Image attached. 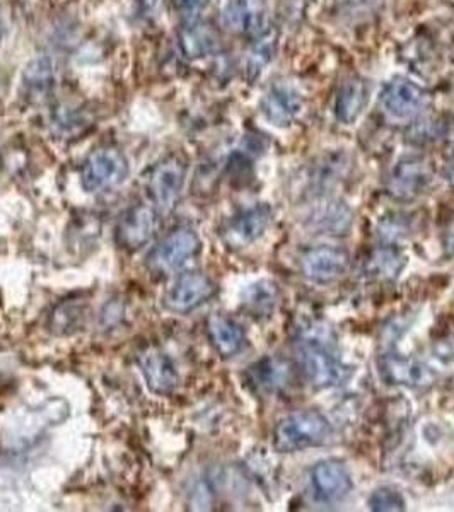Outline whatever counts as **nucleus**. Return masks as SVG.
I'll list each match as a JSON object with an SVG mask.
<instances>
[{
  "instance_id": "nucleus-9",
  "label": "nucleus",
  "mask_w": 454,
  "mask_h": 512,
  "mask_svg": "<svg viewBox=\"0 0 454 512\" xmlns=\"http://www.w3.org/2000/svg\"><path fill=\"white\" fill-rule=\"evenodd\" d=\"M349 267V251L337 246H316L304 251L299 260V268L304 277L320 286L342 279Z\"/></svg>"
},
{
  "instance_id": "nucleus-17",
  "label": "nucleus",
  "mask_w": 454,
  "mask_h": 512,
  "mask_svg": "<svg viewBox=\"0 0 454 512\" xmlns=\"http://www.w3.org/2000/svg\"><path fill=\"white\" fill-rule=\"evenodd\" d=\"M354 226V212L340 200H326L309 212L306 227L323 236H347Z\"/></svg>"
},
{
  "instance_id": "nucleus-12",
  "label": "nucleus",
  "mask_w": 454,
  "mask_h": 512,
  "mask_svg": "<svg viewBox=\"0 0 454 512\" xmlns=\"http://www.w3.org/2000/svg\"><path fill=\"white\" fill-rule=\"evenodd\" d=\"M158 210L154 205L139 204L125 210L117 224V243L127 251H137L151 241L158 227Z\"/></svg>"
},
{
  "instance_id": "nucleus-15",
  "label": "nucleus",
  "mask_w": 454,
  "mask_h": 512,
  "mask_svg": "<svg viewBox=\"0 0 454 512\" xmlns=\"http://www.w3.org/2000/svg\"><path fill=\"white\" fill-rule=\"evenodd\" d=\"M139 367L146 379L147 388L154 395H169L180 383V373L175 362L163 350L154 347L144 350L139 355Z\"/></svg>"
},
{
  "instance_id": "nucleus-6",
  "label": "nucleus",
  "mask_w": 454,
  "mask_h": 512,
  "mask_svg": "<svg viewBox=\"0 0 454 512\" xmlns=\"http://www.w3.org/2000/svg\"><path fill=\"white\" fill-rule=\"evenodd\" d=\"M434 181V168L425 158L408 156L395 164L386 183L388 193L396 200L410 202L424 195Z\"/></svg>"
},
{
  "instance_id": "nucleus-24",
  "label": "nucleus",
  "mask_w": 454,
  "mask_h": 512,
  "mask_svg": "<svg viewBox=\"0 0 454 512\" xmlns=\"http://www.w3.org/2000/svg\"><path fill=\"white\" fill-rule=\"evenodd\" d=\"M53 69L50 60L38 59L24 72V88L30 96L43 98L53 86Z\"/></svg>"
},
{
  "instance_id": "nucleus-31",
  "label": "nucleus",
  "mask_w": 454,
  "mask_h": 512,
  "mask_svg": "<svg viewBox=\"0 0 454 512\" xmlns=\"http://www.w3.org/2000/svg\"><path fill=\"white\" fill-rule=\"evenodd\" d=\"M446 176L448 180L454 185V149L449 154L448 163H446Z\"/></svg>"
},
{
  "instance_id": "nucleus-19",
  "label": "nucleus",
  "mask_w": 454,
  "mask_h": 512,
  "mask_svg": "<svg viewBox=\"0 0 454 512\" xmlns=\"http://www.w3.org/2000/svg\"><path fill=\"white\" fill-rule=\"evenodd\" d=\"M369 103V84L362 77L345 79L335 96V117L344 125H354Z\"/></svg>"
},
{
  "instance_id": "nucleus-28",
  "label": "nucleus",
  "mask_w": 454,
  "mask_h": 512,
  "mask_svg": "<svg viewBox=\"0 0 454 512\" xmlns=\"http://www.w3.org/2000/svg\"><path fill=\"white\" fill-rule=\"evenodd\" d=\"M367 506L374 512L405 511L407 502L398 490L391 487H379L369 495Z\"/></svg>"
},
{
  "instance_id": "nucleus-1",
  "label": "nucleus",
  "mask_w": 454,
  "mask_h": 512,
  "mask_svg": "<svg viewBox=\"0 0 454 512\" xmlns=\"http://www.w3.org/2000/svg\"><path fill=\"white\" fill-rule=\"evenodd\" d=\"M297 357L304 374L316 390L344 383L350 369L340 357L332 333L321 325L306 326L297 337Z\"/></svg>"
},
{
  "instance_id": "nucleus-26",
  "label": "nucleus",
  "mask_w": 454,
  "mask_h": 512,
  "mask_svg": "<svg viewBox=\"0 0 454 512\" xmlns=\"http://www.w3.org/2000/svg\"><path fill=\"white\" fill-rule=\"evenodd\" d=\"M274 53L275 36L265 31V33L258 36V40L255 41V45L251 47L250 55H248V60H246L248 76H260V72L265 70V67L274 59Z\"/></svg>"
},
{
  "instance_id": "nucleus-27",
  "label": "nucleus",
  "mask_w": 454,
  "mask_h": 512,
  "mask_svg": "<svg viewBox=\"0 0 454 512\" xmlns=\"http://www.w3.org/2000/svg\"><path fill=\"white\" fill-rule=\"evenodd\" d=\"M277 299V291L274 284H270L267 280L257 282L248 289L245 296L246 308L250 309L255 315H267L275 306Z\"/></svg>"
},
{
  "instance_id": "nucleus-5",
  "label": "nucleus",
  "mask_w": 454,
  "mask_h": 512,
  "mask_svg": "<svg viewBox=\"0 0 454 512\" xmlns=\"http://www.w3.org/2000/svg\"><path fill=\"white\" fill-rule=\"evenodd\" d=\"M202 248L198 234L190 227H178L159 241L147 255L146 267L152 274L169 275L180 270L188 260H192Z\"/></svg>"
},
{
  "instance_id": "nucleus-2",
  "label": "nucleus",
  "mask_w": 454,
  "mask_h": 512,
  "mask_svg": "<svg viewBox=\"0 0 454 512\" xmlns=\"http://www.w3.org/2000/svg\"><path fill=\"white\" fill-rule=\"evenodd\" d=\"M332 432L330 420L320 412H297L275 425L274 448L279 453L306 451L328 443Z\"/></svg>"
},
{
  "instance_id": "nucleus-21",
  "label": "nucleus",
  "mask_w": 454,
  "mask_h": 512,
  "mask_svg": "<svg viewBox=\"0 0 454 512\" xmlns=\"http://www.w3.org/2000/svg\"><path fill=\"white\" fill-rule=\"evenodd\" d=\"M178 41H180L183 55L192 60L209 57L217 52L221 45L217 31L210 24L198 23V21L183 26L178 33Z\"/></svg>"
},
{
  "instance_id": "nucleus-4",
  "label": "nucleus",
  "mask_w": 454,
  "mask_h": 512,
  "mask_svg": "<svg viewBox=\"0 0 454 512\" xmlns=\"http://www.w3.org/2000/svg\"><path fill=\"white\" fill-rule=\"evenodd\" d=\"M187 180V166L178 156H168L152 166L146 180L147 195L159 216H168L180 200Z\"/></svg>"
},
{
  "instance_id": "nucleus-10",
  "label": "nucleus",
  "mask_w": 454,
  "mask_h": 512,
  "mask_svg": "<svg viewBox=\"0 0 454 512\" xmlns=\"http://www.w3.org/2000/svg\"><path fill=\"white\" fill-rule=\"evenodd\" d=\"M217 287L210 277L200 272H188L175 280L164 294V308L173 313H190L216 296Z\"/></svg>"
},
{
  "instance_id": "nucleus-11",
  "label": "nucleus",
  "mask_w": 454,
  "mask_h": 512,
  "mask_svg": "<svg viewBox=\"0 0 454 512\" xmlns=\"http://www.w3.org/2000/svg\"><path fill=\"white\" fill-rule=\"evenodd\" d=\"M272 209L267 204L253 205L250 209L241 210L239 214L227 222L222 239L229 248L241 250L257 243L267 233L272 224Z\"/></svg>"
},
{
  "instance_id": "nucleus-22",
  "label": "nucleus",
  "mask_w": 454,
  "mask_h": 512,
  "mask_svg": "<svg viewBox=\"0 0 454 512\" xmlns=\"http://www.w3.org/2000/svg\"><path fill=\"white\" fill-rule=\"evenodd\" d=\"M89 315V304L82 299H65L53 308L50 315V332L57 337H70L81 332L86 326Z\"/></svg>"
},
{
  "instance_id": "nucleus-14",
  "label": "nucleus",
  "mask_w": 454,
  "mask_h": 512,
  "mask_svg": "<svg viewBox=\"0 0 454 512\" xmlns=\"http://www.w3.org/2000/svg\"><path fill=\"white\" fill-rule=\"evenodd\" d=\"M311 483L316 499L325 504L342 501L354 487L347 466L337 460L316 463L311 470Z\"/></svg>"
},
{
  "instance_id": "nucleus-29",
  "label": "nucleus",
  "mask_w": 454,
  "mask_h": 512,
  "mask_svg": "<svg viewBox=\"0 0 454 512\" xmlns=\"http://www.w3.org/2000/svg\"><path fill=\"white\" fill-rule=\"evenodd\" d=\"M209 4V0H173L176 11L187 16H195Z\"/></svg>"
},
{
  "instance_id": "nucleus-8",
  "label": "nucleus",
  "mask_w": 454,
  "mask_h": 512,
  "mask_svg": "<svg viewBox=\"0 0 454 512\" xmlns=\"http://www.w3.org/2000/svg\"><path fill=\"white\" fill-rule=\"evenodd\" d=\"M378 373L386 384L412 390L429 388L436 381L432 367L419 359L400 354L381 355L378 359Z\"/></svg>"
},
{
  "instance_id": "nucleus-23",
  "label": "nucleus",
  "mask_w": 454,
  "mask_h": 512,
  "mask_svg": "<svg viewBox=\"0 0 454 512\" xmlns=\"http://www.w3.org/2000/svg\"><path fill=\"white\" fill-rule=\"evenodd\" d=\"M405 256L393 246H383L374 251L366 262V274L374 279L393 280L402 274L405 268Z\"/></svg>"
},
{
  "instance_id": "nucleus-13",
  "label": "nucleus",
  "mask_w": 454,
  "mask_h": 512,
  "mask_svg": "<svg viewBox=\"0 0 454 512\" xmlns=\"http://www.w3.org/2000/svg\"><path fill=\"white\" fill-rule=\"evenodd\" d=\"M303 108V94L291 82H275L262 99L263 117L274 127H291Z\"/></svg>"
},
{
  "instance_id": "nucleus-18",
  "label": "nucleus",
  "mask_w": 454,
  "mask_h": 512,
  "mask_svg": "<svg viewBox=\"0 0 454 512\" xmlns=\"http://www.w3.org/2000/svg\"><path fill=\"white\" fill-rule=\"evenodd\" d=\"M222 21L238 35L260 36L267 28V11L262 0H229Z\"/></svg>"
},
{
  "instance_id": "nucleus-3",
  "label": "nucleus",
  "mask_w": 454,
  "mask_h": 512,
  "mask_svg": "<svg viewBox=\"0 0 454 512\" xmlns=\"http://www.w3.org/2000/svg\"><path fill=\"white\" fill-rule=\"evenodd\" d=\"M129 161L117 147H98L81 169V185L88 193L105 192L127 180Z\"/></svg>"
},
{
  "instance_id": "nucleus-20",
  "label": "nucleus",
  "mask_w": 454,
  "mask_h": 512,
  "mask_svg": "<svg viewBox=\"0 0 454 512\" xmlns=\"http://www.w3.org/2000/svg\"><path fill=\"white\" fill-rule=\"evenodd\" d=\"M210 342L222 357H234L245 349L246 333L243 326L226 315H212L207 321Z\"/></svg>"
},
{
  "instance_id": "nucleus-7",
  "label": "nucleus",
  "mask_w": 454,
  "mask_h": 512,
  "mask_svg": "<svg viewBox=\"0 0 454 512\" xmlns=\"http://www.w3.org/2000/svg\"><path fill=\"white\" fill-rule=\"evenodd\" d=\"M383 110L395 120H414L431 105V96L419 84L396 77L386 84L379 96Z\"/></svg>"
},
{
  "instance_id": "nucleus-30",
  "label": "nucleus",
  "mask_w": 454,
  "mask_h": 512,
  "mask_svg": "<svg viewBox=\"0 0 454 512\" xmlns=\"http://www.w3.org/2000/svg\"><path fill=\"white\" fill-rule=\"evenodd\" d=\"M444 251L446 255L454 256V221L449 224L443 238Z\"/></svg>"
},
{
  "instance_id": "nucleus-25",
  "label": "nucleus",
  "mask_w": 454,
  "mask_h": 512,
  "mask_svg": "<svg viewBox=\"0 0 454 512\" xmlns=\"http://www.w3.org/2000/svg\"><path fill=\"white\" fill-rule=\"evenodd\" d=\"M251 383L263 391H275L286 384V367L280 362L267 361L258 362L257 366L251 367Z\"/></svg>"
},
{
  "instance_id": "nucleus-16",
  "label": "nucleus",
  "mask_w": 454,
  "mask_h": 512,
  "mask_svg": "<svg viewBox=\"0 0 454 512\" xmlns=\"http://www.w3.org/2000/svg\"><path fill=\"white\" fill-rule=\"evenodd\" d=\"M350 159L344 152H328L304 169V190L325 192L349 175Z\"/></svg>"
}]
</instances>
